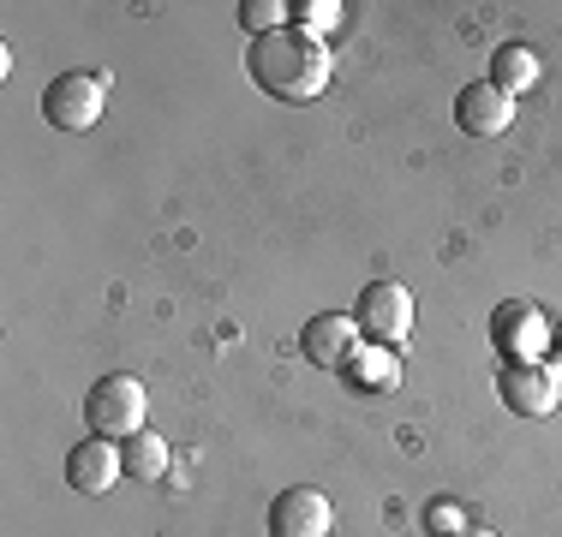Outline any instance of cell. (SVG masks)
Returning a JSON list of instances; mask_svg holds the SVG:
<instances>
[{"mask_svg":"<svg viewBox=\"0 0 562 537\" xmlns=\"http://www.w3.org/2000/svg\"><path fill=\"white\" fill-rule=\"evenodd\" d=\"M144 412H150V395H144V382H138L132 370L102 376V382L85 395V424H90V436L132 442L138 430H150V424H144Z\"/></svg>","mask_w":562,"mask_h":537,"instance_id":"7a4b0ae2","label":"cell"},{"mask_svg":"<svg viewBox=\"0 0 562 537\" xmlns=\"http://www.w3.org/2000/svg\"><path fill=\"white\" fill-rule=\"evenodd\" d=\"M413 293L401 287V281H371L366 293L353 299V322H359V341L371 346H407L413 341Z\"/></svg>","mask_w":562,"mask_h":537,"instance_id":"277c9868","label":"cell"},{"mask_svg":"<svg viewBox=\"0 0 562 537\" xmlns=\"http://www.w3.org/2000/svg\"><path fill=\"white\" fill-rule=\"evenodd\" d=\"M539 72H544V60H539V48H527V43H503L497 54H491V84H497L503 96H515V102L539 84Z\"/></svg>","mask_w":562,"mask_h":537,"instance_id":"7c38bea8","label":"cell"},{"mask_svg":"<svg viewBox=\"0 0 562 537\" xmlns=\"http://www.w3.org/2000/svg\"><path fill=\"white\" fill-rule=\"evenodd\" d=\"M120 460H126V478L132 483H162L168 478V442L156 436V430H138L132 442H120Z\"/></svg>","mask_w":562,"mask_h":537,"instance_id":"4fadbf2b","label":"cell"},{"mask_svg":"<svg viewBox=\"0 0 562 537\" xmlns=\"http://www.w3.org/2000/svg\"><path fill=\"white\" fill-rule=\"evenodd\" d=\"M557 346H562V329H557Z\"/></svg>","mask_w":562,"mask_h":537,"instance_id":"d6986e66","label":"cell"},{"mask_svg":"<svg viewBox=\"0 0 562 537\" xmlns=\"http://www.w3.org/2000/svg\"><path fill=\"white\" fill-rule=\"evenodd\" d=\"M239 24L251 31V43L288 31V0H239Z\"/></svg>","mask_w":562,"mask_h":537,"instance_id":"9a60e30c","label":"cell"},{"mask_svg":"<svg viewBox=\"0 0 562 537\" xmlns=\"http://www.w3.org/2000/svg\"><path fill=\"white\" fill-rule=\"evenodd\" d=\"M544 365H551V376L562 382V346H551V358H544Z\"/></svg>","mask_w":562,"mask_h":537,"instance_id":"e0dca14e","label":"cell"},{"mask_svg":"<svg viewBox=\"0 0 562 537\" xmlns=\"http://www.w3.org/2000/svg\"><path fill=\"white\" fill-rule=\"evenodd\" d=\"M109 107V78L102 72H60L43 90V119L55 132H90Z\"/></svg>","mask_w":562,"mask_h":537,"instance_id":"5b68a950","label":"cell"},{"mask_svg":"<svg viewBox=\"0 0 562 537\" xmlns=\"http://www.w3.org/2000/svg\"><path fill=\"white\" fill-rule=\"evenodd\" d=\"M120 478H126V460H120V442H109V436H90L66 454V483L78 495H109Z\"/></svg>","mask_w":562,"mask_h":537,"instance_id":"9c48e42d","label":"cell"},{"mask_svg":"<svg viewBox=\"0 0 562 537\" xmlns=\"http://www.w3.org/2000/svg\"><path fill=\"white\" fill-rule=\"evenodd\" d=\"M341 19H347L341 0H288V24L300 36H312V43H324L329 31H341Z\"/></svg>","mask_w":562,"mask_h":537,"instance_id":"5bb4252c","label":"cell"},{"mask_svg":"<svg viewBox=\"0 0 562 537\" xmlns=\"http://www.w3.org/2000/svg\"><path fill=\"white\" fill-rule=\"evenodd\" d=\"M454 126L467 132V138H503L508 126H515V96H503L497 84H467L461 96H454Z\"/></svg>","mask_w":562,"mask_h":537,"instance_id":"30bf717a","label":"cell"},{"mask_svg":"<svg viewBox=\"0 0 562 537\" xmlns=\"http://www.w3.org/2000/svg\"><path fill=\"white\" fill-rule=\"evenodd\" d=\"M246 72H251V84H258L270 102L305 107V102H317V96L329 90L336 60H329L324 43H312V36H300V31L288 24V31L258 36V43L246 48Z\"/></svg>","mask_w":562,"mask_h":537,"instance_id":"6da1fadb","label":"cell"},{"mask_svg":"<svg viewBox=\"0 0 562 537\" xmlns=\"http://www.w3.org/2000/svg\"><path fill=\"white\" fill-rule=\"evenodd\" d=\"M329 532H336V507L312 483H293L270 502V537H329Z\"/></svg>","mask_w":562,"mask_h":537,"instance_id":"8992f818","label":"cell"},{"mask_svg":"<svg viewBox=\"0 0 562 537\" xmlns=\"http://www.w3.org/2000/svg\"><path fill=\"white\" fill-rule=\"evenodd\" d=\"M359 346V322L353 311H324V317H312L300 329V353L312 358V365H324V370H341V358Z\"/></svg>","mask_w":562,"mask_h":537,"instance_id":"8fae6325","label":"cell"},{"mask_svg":"<svg viewBox=\"0 0 562 537\" xmlns=\"http://www.w3.org/2000/svg\"><path fill=\"white\" fill-rule=\"evenodd\" d=\"M497 395H503L508 412H520V419H551L562 407V382L551 376V365H503Z\"/></svg>","mask_w":562,"mask_h":537,"instance_id":"52a82bcc","label":"cell"},{"mask_svg":"<svg viewBox=\"0 0 562 537\" xmlns=\"http://www.w3.org/2000/svg\"><path fill=\"white\" fill-rule=\"evenodd\" d=\"M491 346H497L503 365H544L557 346V329L532 299H503L491 311Z\"/></svg>","mask_w":562,"mask_h":537,"instance_id":"3957f363","label":"cell"},{"mask_svg":"<svg viewBox=\"0 0 562 537\" xmlns=\"http://www.w3.org/2000/svg\"><path fill=\"white\" fill-rule=\"evenodd\" d=\"M454 537H497L491 526H467V532H454Z\"/></svg>","mask_w":562,"mask_h":537,"instance_id":"ac0fdd59","label":"cell"},{"mask_svg":"<svg viewBox=\"0 0 562 537\" xmlns=\"http://www.w3.org/2000/svg\"><path fill=\"white\" fill-rule=\"evenodd\" d=\"M341 388L347 395H366V400H383V395H395L401 388V353L395 346H371V341H359L353 353L341 358Z\"/></svg>","mask_w":562,"mask_h":537,"instance_id":"ba28073f","label":"cell"},{"mask_svg":"<svg viewBox=\"0 0 562 537\" xmlns=\"http://www.w3.org/2000/svg\"><path fill=\"white\" fill-rule=\"evenodd\" d=\"M467 526H473V519H467L461 502H449V495L425 502V532H431V537H454V532H467Z\"/></svg>","mask_w":562,"mask_h":537,"instance_id":"2e32d148","label":"cell"}]
</instances>
